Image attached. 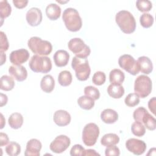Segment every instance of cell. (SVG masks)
<instances>
[{
	"mask_svg": "<svg viewBox=\"0 0 156 156\" xmlns=\"http://www.w3.org/2000/svg\"><path fill=\"white\" fill-rule=\"evenodd\" d=\"M12 7L7 1H0V16L1 20H3L4 18H7L11 14Z\"/></svg>",
	"mask_w": 156,
	"mask_h": 156,
	"instance_id": "30",
	"label": "cell"
},
{
	"mask_svg": "<svg viewBox=\"0 0 156 156\" xmlns=\"http://www.w3.org/2000/svg\"><path fill=\"white\" fill-rule=\"evenodd\" d=\"M119 141V137L116 134L112 133L105 134L101 139V144L106 147L116 145Z\"/></svg>",
	"mask_w": 156,
	"mask_h": 156,
	"instance_id": "25",
	"label": "cell"
},
{
	"mask_svg": "<svg viewBox=\"0 0 156 156\" xmlns=\"http://www.w3.org/2000/svg\"><path fill=\"white\" fill-rule=\"evenodd\" d=\"M27 46L30 51L37 55L46 56L52 52V46L47 40H43L38 37H32L27 41Z\"/></svg>",
	"mask_w": 156,
	"mask_h": 156,
	"instance_id": "3",
	"label": "cell"
},
{
	"mask_svg": "<svg viewBox=\"0 0 156 156\" xmlns=\"http://www.w3.org/2000/svg\"><path fill=\"white\" fill-rule=\"evenodd\" d=\"M141 122H143L145 127L149 130H154L156 128V120L148 112L143 118Z\"/></svg>",
	"mask_w": 156,
	"mask_h": 156,
	"instance_id": "29",
	"label": "cell"
},
{
	"mask_svg": "<svg viewBox=\"0 0 156 156\" xmlns=\"http://www.w3.org/2000/svg\"><path fill=\"white\" fill-rule=\"evenodd\" d=\"M62 20L66 29L71 32H77L82 27V18L78 11L74 8H66L63 11Z\"/></svg>",
	"mask_w": 156,
	"mask_h": 156,
	"instance_id": "2",
	"label": "cell"
},
{
	"mask_svg": "<svg viewBox=\"0 0 156 156\" xmlns=\"http://www.w3.org/2000/svg\"><path fill=\"white\" fill-rule=\"evenodd\" d=\"M99 135V127L93 122L85 126L82 131V139L85 145L92 146L95 144Z\"/></svg>",
	"mask_w": 156,
	"mask_h": 156,
	"instance_id": "8",
	"label": "cell"
},
{
	"mask_svg": "<svg viewBox=\"0 0 156 156\" xmlns=\"http://www.w3.org/2000/svg\"><path fill=\"white\" fill-rule=\"evenodd\" d=\"M126 147L129 152L136 155L144 154L147 147L144 141L133 138H129L126 141Z\"/></svg>",
	"mask_w": 156,
	"mask_h": 156,
	"instance_id": "11",
	"label": "cell"
},
{
	"mask_svg": "<svg viewBox=\"0 0 156 156\" xmlns=\"http://www.w3.org/2000/svg\"><path fill=\"white\" fill-rule=\"evenodd\" d=\"M71 144L70 138L66 135H60L51 143L49 149L51 151L56 154H60L65 151Z\"/></svg>",
	"mask_w": 156,
	"mask_h": 156,
	"instance_id": "10",
	"label": "cell"
},
{
	"mask_svg": "<svg viewBox=\"0 0 156 156\" xmlns=\"http://www.w3.org/2000/svg\"><path fill=\"white\" fill-rule=\"evenodd\" d=\"M0 36H1V46H0V51H6L8 50L9 47V41L7 38L5 34L1 31L0 32Z\"/></svg>",
	"mask_w": 156,
	"mask_h": 156,
	"instance_id": "40",
	"label": "cell"
},
{
	"mask_svg": "<svg viewBox=\"0 0 156 156\" xmlns=\"http://www.w3.org/2000/svg\"><path fill=\"white\" fill-rule=\"evenodd\" d=\"M29 66L35 73H48L52 69V62L47 56L35 54L30 59Z\"/></svg>",
	"mask_w": 156,
	"mask_h": 156,
	"instance_id": "5",
	"label": "cell"
},
{
	"mask_svg": "<svg viewBox=\"0 0 156 156\" xmlns=\"http://www.w3.org/2000/svg\"><path fill=\"white\" fill-rule=\"evenodd\" d=\"M85 155H100V154L99 153H98L94 149H87L85 150Z\"/></svg>",
	"mask_w": 156,
	"mask_h": 156,
	"instance_id": "46",
	"label": "cell"
},
{
	"mask_svg": "<svg viewBox=\"0 0 156 156\" xmlns=\"http://www.w3.org/2000/svg\"><path fill=\"white\" fill-rule=\"evenodd\" d=\"M105 155L106 156H118L120 155L119 149L115 145L107 147V148L105 150Z\"/></svg>",
	"mask_w": 156,
	"mask_h": 156,
	"instance_id": "41",
	"label": "cell"
},
{
	"mask_svg": "<svg viewBox=\"0 0 156 156\" xmlns=\"http://www.w3.org/2000/svg\"><path fill=\"white\" fill-rule=\"evenodd\" d=\"M54 87L55 80L51 75L47 74L42 77L40 82V88L44 92L47 93L52 92Z\"/></svg>",
	"mask_w": 156,
	"mask_h": 156,
	"instance_id": "20",
	"label": "cell"
},
{
	"mask_svg": "<svg viewBox=\"0 0 156 156\" xmlns=\"http://www.w3.org/2000/svg\"><path fill=\"white\" fill-rule=\"evenodd\" d=\"M108 95L114 99H119L124 94V88L121 85L110 84L107 88Z\"/></svg>",
	"mask_w": 156,
	"mask_h": 156,
	"instance_id": "23",
	"label": "cell"
},
{
	"mask_svg": "<svg viewBox=\"0 0 156 156\" xmlns=\"http://www.w3.org/2000/svg\"><path fill=\"white\" fill-rule=\"evenodd\" d=\"M15 87V82L12 76L3 75L1 77V89L4 91H10Z\"/></svg>",
	"mask_w": 156,
	"mask_h": 156,
	"instance_id": "28",
	"label": "cell"
},
{
	"mask_svg": "<svg viewBox=\"0 0 156 156\" xmlns=\"http://www.w3.org/2000/svg\"><path fill=\"white\" fill-rule=\"evenodd\" d=\"M101 120L106 124H113L118 119V113L111 108H106L101 113Z\"/></svg>",
	"mask_w": 156,
	"mask_h": 156,
	"instance_id": "19",
	"label": "cell"
},
{
	"mask_svg": "<svg viewBox=\"0 0 156 156\" xmlns=\"http://www.w3.org/2000/svg\"><path fill=\"white\" fill-rule=\"evenodd\" d=\"M147 112V111L144 107H140L134 110L133 113V119H135V121H137L141 122L143 118Z\"/></svg>",
	"mask_w": 156,
	"mask_h": 156,
	"instance_id": "39",
	"label": "cell"
},
{
	"mask_svg": "<svg viewBox=\"0 0 156 156\" xmlns=\"http://www.w3.org/2000/svg\"><path fill=\"white\" fill-rule=\"evenodd\" d=\"M136 6L139 11L146 13L152 9V4L149 0H138L136 2Z\"/></svg>",
	"mask_w": 156,
	"mask_h": 156,
	"instance_id": "34",
	"label": "cell"
},
{
	"mask_svg": "<svg viewBox=\"0 0 156 156\" xmlns=\"http://www.w3.org/2000/svg\"><path fill=\"white\" fill-rule=\"evenodd\" d=\"M84 94L91 97L94 101L98 100L100 98V92L99 90L93 86H87L84 88Z\"/></svg>",
	"mask_w": 156,
	"mask_h": 156,
	"instance_id": "36",
	"label": "cell"
},
{
	"mask_svg": "<svg viewBox=\"0 0 156 156\" xmlns=\"http://www.w3.org/2000/svg\"><path fill=\"white\" fill-rule=\"evenodd\" d=\"M29 52L27 49L21 48L11 52L9 56L10 61L14 65H21L29 58Z\"/></svg>",
	"mask_w": 156,
	"mask_h": 156,
	"instance_id": "12",
	"label": "cell"
},
{
	"mask_svg": "<svg viewBox=\"0 0 156 156\" xmlns=\"http://www.w3.org/2000/svg\"><path fill=\"white\" fill-rule=\"evenodd\" d=\"M152 83L149 77L146 75L138 76L134 82V91L141 98H146L152 91Z\"/></svg>",
	"mask_w": 156,
	"mask_h": 156,
	"instance_id": "6",
	"label": "cell"
},
{
	"mask_svg": "<svg viewBox=\"0 0 156 156\" xmlns=\"http://www.w3.org/2000/svg\"><path fill=\"white\" fill-rule=\"evenodd\" d=\"M131 131L134 135L141 137L146 133V127L142 122L135 121L131 126Z\"/></svg>",
	"mask_w": 156,
	"mask_h": 156,
	"instance_id": "31",
	"label": "cell"
},
{
	"mask_svg": "<svg viewBox=\"0 0 156 156\" xmlns=\"http://www.w3.org/2000/svg\"><path fill=\"white\" fill-rule=\"evenodd\" d=\"M72 68L74 70L77 79L80 81L87 80L90 75L91 69L87 58L74 57L71 62Z\"/></svg>",
	"mask_w": 156,
	"mask_h": 156,
	"instance_id": "4",
	"label": "cell"
},
{
	"mask_svg": "<svg viewBox=\"0 0 156 156\" xmlns=\"http://www.w3.org/2000/svg\"><path fill=\"white\" fill-rule=\"evenodd\" d=\"M1 129H3L4 125L5 124V120L3 116V115L2 113H1Z\"/></svg>",
	"mask_w": 156,
	"mask_h": 156,
	"instance_id": "48",
	"label": "cell"
},
{
	"mask_svg": "<svg viewBox=\"0 0 156 156\" xmlns=\"http://www.w3.org/2000/svg\"><path fill=\"white\" fill-rule=\"evenodd\" d=\"M71 115L66 110H58L55 112L53 116L54 122L58 126H66L71 122Z\"/></svg>",
	"mask_w": 156,
	"mask_h": 156,
	"instance_id": "15",
	"label": "cell"
},
{
	"mask_svg": "<svg viewBox=\"0 0 156 156\" xmlns=\"http://www.w3.org/2000/svg\"><path fill=\"white\" fill-rule=\"evenodd\" d=\"M124 79V73L119 69H113L110 72L109 80L112 84L121 85Z\"/></svg>",
	"mask_w": 156,
	"mask_h": 156,
	"instance_id": "22",
	"label": "cell"
},
{
	"mask_svg": "<svg viewBox=\"0 0 156 156\" xmlns=\"http://www.w3.org/2000/svg\"><path fill=\"white\" fill-rule=\"evenodd\" d=\"M42 18L41 11L37 7L30 8L26 15V19L28 24L33 27L38 26L41 23Z\"/></svg>",
	"mask_w": 156,
	"mask_h": 156,
	"instance_id": "13",
	"label": "cell"
},
{
	"mask_svg": "<svg viewBox=\"0 0 156 156\" xmlns=\"http://www.w3.org/2000/svg\"><path fill=\"white\" fill-rule=\"evenodd\" d=\"M57 2H60V3H63V2H60V1H57ZM68 1H66V2H63V3H65V2H67Z\"/></svg>",
	"mask_w": 156,
	"mask_h": 156,
	"instance_id": "49",
	"label": "cell"
},
{
	"mask_svg": "<svg viewBox=\"0 0 156 156\" xmlns=\"http://www.w3.org/2000/svg\"><path fill=\"white\" fill-rule=\"evenodd\" d=\"M5 152L10 156H16L21 152V146L18 143L11 141L5 147Z\"/></svg>",
	"mask_w": 156,
	"mask_h": 156,
	"instance_id": "32",
	"label": "cell"
},
{
	"mask_svg": "<svg viewBox=\"0 0 156 156\" xmlns=\"http://www.w3.org/2000/svg\"><path fill=\"white\" fill-rule=\"evenodd\" d=\"M1 107H2L5 105L7 104V101H8V98L6 94H4L3 93H1Z\"/></svg>",
	"mask_w": 156,
	"mask_h": 156,
	"instance_id": "45",
	"label": "cell"
},
{
	"mask_svg": "<svg viewBox=\"0 0 156 156\" xmlns=\"http://www.w3.org/2000/svg\"><path fill=\"white\" fill-rule=\"evenodd\" d=\"M53 58L57 66L63 67L67 65L69 62V54L66 51L60 49L55 52Z\"/></svg>",
	"mask_w": 156,
	"mask_h": 156,
	"instance_id": "17",
	"label": "cell"
},
{
	"mask_svg": "<svg viewBox=\"0 0 156 156\" xmlns=\"http://www.w3.org/2000/svg\"><path fill=\"white\" fill-rule=\"evenodd\" d=\"M46 15L51 20H57L61 14L60 7L55 3L48 4L46 7Z\"/></svg>",
	"mask_w": 156,
	"mask_h": 156,
	"instance_id": "21",
	"label": "cell"
},
{
	"mask_svg": "<svg viewBox=\"0 0 156 156\" xmlns=\"http://www.w3.org/2000/svg\"><path fill=\"white\" fill-rule=\"evenodd\" d=\"M68 47L76 57L79 58H87L91 52L90 47L80 38L71 39L68 43Z\"/></svg>",
	"mask_w": 156,
	"mask_h": 156,
	"instance_id": "7",
	"label": "cell"
},
{
	"mask_svg": "<svg viewBox=\"0 0 156 156\" xmlns=\"http://www.w3.org/2000/svg\"><path fill=\"white\" fill-rule=\"evenodd\" d=\"M77 104L79 107L84 110H91L94 105V100L87 95L82 96L77 99Z\"/></svg>",
	"mask_w": 156,
	"mask_h": 156,
	"instance_id": "26",
	"label": "cell"
},
{
	"mask_svg": "<svg viewBox=\"0 0 156 156\" xmlns=\"http://www.w3.org/2000/svg\"><path fill=\"white\" fill-rule=\"evenodd\" d=\"M85 148L80 144L74 145L70 150V155L71 156H85Z\"/></svg>",
	"mask_w": 156,
	"mask_h": 156,
	"instance_id": "38",
	"label": "cell"
},
{
	"mask_svg": "<svg viewBox=\"0 0 156 156\" xmlns=\"http://www.w3.org/2000/svg\"><path fill=\"white\" fill-rule=\"evenodd\" d=\"M136 62L140 68V71L146 74L151 73L153 70V64L151 60L148 57H140Z\"/></svg>",
	"mask_w": 156,
	"mask_h": 156,
	"instance_id": "18",
	"label": "cell"
},
{
	"mask_svg": "<svg viewBox=\"0 0 156 156\" xmlns=\"http://www.w3.org/2000/svg\"><path fill=\"white\" fill-rule=\"evenodd\" d=\"M1 52V65H2L6 61V55L3 51H0Z\"/></svg>",
	"mask_w": 156,
	"mask_h": 156,
	"instance_id": "47",
	"label": "cell"
},
{
	"mask_svg": "<svg viewBox=\"0 0 156 156\" xmlns=\"http://www.w3.org/2000/svg\"><path fill=\"white\" fill-rule=\"evenodd\" d=\"M9 139L8 135L3 132L0 133V146L2 147L9 143Z\"/></svg>",
	"mask_w": 156,
	"mask_h": 156,
	"instance_id": "43",
	"label": "cell"
},
{
	"mask_svg": "<svg viewBox=\"0 0 156 156\" xmlns=\"http://www.w3.org/2000/svg\"><path fill=\"white\" fill-rule=\"evenodd\" d=\"M155 102H156L155 97H153L148 102L149 109L154 115H155Z\"/></svg>",
	"mask_w": 156,
	"mask_h": 156,
	"instance_id": "44",
	"label": "cell"
},
{
	"mask_svg": "<svg viewBox=\"0 0 156 156\" xmlns=\"http://www.w3.org/2000/svg\"><path fill=\"white\" fill-rule=\"evenodd\" d=\"M42 147L41 143L36 138H32L29 140L26 144V147L24 152L26 156H39L40 150Z\"/></svg>",
	"mask_w": 156,
	"mask_h": 156,
	"instance_id": "14",
	"label": "cell"
},
{
	"mask_svg": "<svg viewBox=\"0 0 156 156\" xmlns=\"http://www.w3.org/2000/svg\"><path fill=\"white\" fill-rule=\"evenodd\" d=\"M119 66L133 76H135L140 72V68L136 60L129 54L121 55L118 59Z\"/></svg>",
	"mask_w": 156,
	"mask_h": 156,
	"instance_id": "9",
	"label": "cell"
},
{
	"mask_svg": "<svg viewBox=\"0 0 156 156\" xmlns=\"http://www.w3.org/2000/svg\"><path fill=\"white\" fill-rule=\"evenodd\" d=\"M115 21L124 34H132L136 29L135 19L133 15L127 10H122L118 12L115 16Z\"/></svg>",
	"mask_w": 156,
	"mask_h": 156,
	"instance_id": "1",
	"label": "cell"
},
{
	"mask_svg": "<svg viewBox=\"0 0 156 156\" xmlns=\"http://www.w3.org/2000/svg\"><path fill=\"white\" fill-rule=\"evenodd\" d=\"M23 116L20 113H13L11 114L8 119V122L10 127L13 129L20 128L23 124Z\"/></svg>",
	"mask_w": 156,
	"mask_h": 156,
	"instance_id": "24",
	"label": "cell"
},
{
	"mask_svg": "<svg viewBox=\"0 0 156 156\" xmlns=\"http://www.w3.org/2000/svg\"><path fill=\"white\" fill-rule=\"evenodd\" d=\"M106 80V76L102 71H96L93 76L92 82L96 85H102Z\"/></svg>",
	"mask_w": 156,
	"mask_h": 156,
	"instance_id": "37",
	"label": "cell"
},
{
	"mask_svg": "<svg viewBox=\"0 0 156 156\" xmlns=\"http://www.w3.org/2000/svg\"><path fill=\"white\" fill-rule=\"evenodd\" d=\"M140 23L143 27L149 28L154 23V17L150 13H144L140 17Z\"/></svg>",
	"mask_w": 156,
	"mask_h": 156,
	"instance_id": "33",
	"label": "cell"
},
{
	"mask_svg": "<svg viewBox=\"0 0 156 156\" xmlns=\"http://www.w3.org/2000/svg\"><path fill=\"white\" fill-rule=\"evenodd\" d=\"M124 102L125 104L128 107H135L140 103V97L135 93H130L124 99Z\"/></svg>",
	"mask_w": 156,
	"mask_h": 156,
	"instance_id": "35",
	"label": "cell"
},
{
	"mask_svg": "<svg viewBox=\"0 0 156 156\" xmlns=\"http://www.w3.org/2000/svg\"><path fill=\"white\" fill-rule=\"evenodd\" d=\"M13 4L18 9H23L26 7L28 1L27 0H13Z\"/></svg>",
	"mask_w": 156,
	"mask_h": 156,
	"instance_id": "42",
	"label": "cell"
},
{
	"mask_svg": "<svg viewBox=\"0 0 156 156\" xmlns=\"http://www.w3.org/2000/svg\"><path fill=\"white\" fill-rule=\"evenodd\" d=\"M73 80L72 74L70 71L64 70L61 71L58 76V82L63 87L69 86Z\"/></svg>",
	"mask_w": 156,
	"mask_h": 156,
	"instance_id": "27",
	"label": "cell"
},
{
	"mask_svg": "<svg viewBox=\"0 0 156 156\" xmlns=\"http://www.w3.org/2000/svg\"><path fill=\"white\" fill-rule=\"evenodd\" d=\"M9 74L18 82H22L26 79L27 71L22 65H12L9 68Z\"/></svg>",
	"mask_w": 156,
	"mask_h": 156,
	"instance_id": "16",
	"label": "cell"
}]
</instances>
